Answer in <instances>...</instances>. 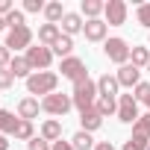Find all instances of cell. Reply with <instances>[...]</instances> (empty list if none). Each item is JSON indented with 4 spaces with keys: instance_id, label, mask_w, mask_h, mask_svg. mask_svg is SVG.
Instances as JSON below:
<instances>
[{
    "instance_id": "obj_1",
    "label": "cell",
    "mask_w": 150,
    "mask_h": 150,
    "mask_svg": "<svg viewBox=\"0 0 150 150\" xmlns=\"http://www.w3.org/2000/svg\"><path fill=\"white\" fill-rule=\"evenodd\" d=\"M56 86H59V74H53V71H35L27 80V91L30 94H41V97L53 94Z\"/></svg>"
},
{
    "instance_id": "obj_2",
    "label": "cell",
    "mask_w": 150,
    "mask_h": 150,
    "mask_svg": "<svg viewBox=\"0 0 150 150\" xmlns=\"http://www.w3.org/2000/svg\"><path fill=\"white\" fill-rule=\"evenodd\" d=\"M97 83L94 80H86V83H77L74 86V91H71V97H74V106H77L80 112H86V109H94V103H97Z\"/></svg>"
},
{
    "instance_id": "obj_3",
    "label": "cell",
    "mask_w": 150,
    "mask_h": 150,
    "mask_svg": "<svg viewBox=\"0 0 150 150\" xmlns=\"http://www.w3.org/2000/svg\"><path fill=\"white\" fill-rule=\"evenodd\" d=\"M71 106H74V97H71V94H59V91H53V94L41 97V109H44L47 115H53V118L68 115Z\"/></svg>"
},
{
    "instance_id": "obj_4",
    "label": "cell",
    "mask_w": 150,
    "mask_h": 150,
    "mask_svg": "<svg viewBox=\"0 0 150 150\" xmlns=\"http://www.w3.org/2000/svg\"><path fill=\"white\" fill-rule=\"evenodd\" d=\"M59 71H62V77H65V80H71L74 86H77V83H86V80H88L86 62H83V59H77V56H68V59H62Z\"/></svg>"
},
{
    "instance_id": "obj_5",
    "label": "cell",
    "mask_w": 150,
    "mask_h": 150,
    "mask_svg": "<svg viewBox=\"0 0 150 150\" xmlns=\"http://www.w3.org/2000/svg\"><path fill=\"white\" fill-rule=\"evenodd\" d=\"M129 50H132V47H129L124 38H106V44H103L106 59L115 62V65H127V62H129Z\"/></svg>"
},
{
    "instance_id": "obj_6",
    "label": "cell",
    "mask_w": 150,
    "mask_h": 150,
    "mask_svg": "<svg viewBox=\"0 0 150 150\" xmlns=\"http://www.w3.org/2000/svg\"><path fill=\"white\" fill-rule=\"evenodd\" d=\"M6 47H9V50H30V47H33V30H30L27 24L9 30V35H6Z\"/></svg>"
},
{
    "instance_id": "obj_7",
    "label": "cell",
    "mask_w": 150,
    "mask_h": 150,
    "mask_svg": "<svg viewBox=\"0 0 150 150\" xmlns=\"http://www.w3.org/2000/svg\"><path fill=\"white\" fill-rule=\"evenodd\" d=\"M27 62L33 65V71H47V68H50V62H53V50H50V47H44V44L30 47V50H27Z\"/></svg>"
},
{
    "instance_id": "obj_8",
    "label": "cell",
    "mask_w": 150,
    "mask_h": 150,
    "mask_svg": "<svg viewBox=\"0 0 150 150\" xmlns=\"http://www.w3.org/2000/svg\"><path fill=\"white\" fill-rule=\"evenodd\" d=\"M118 118L124 121V124H135L141 115H138V100L132 97V94H121L118 97Z\"/></svg>"
},
{
    "instance_id": "obj_9",
    "label": "cell",
    "mask_w": 150,
    "mask_h": 150,
    "mask_svg": "<svg viewBox=\"0 0 150 150\" xmlns=\"http://www.w3.org/2000/svg\"><path fill=\"white\" fill-rule=\"evenodd\" d=\"M129 141H135V147H141V150L150 147V112L141 115V118L132 124V138H129Z\"/></svg>"
},
{
    "instance_id": "obj_10",
    "label": "cell",
    "mask_w": 150,
    "mask_h": 150,
    "mask_svg": "<svg viewBox=\"0 0 150 150\" xmlns=\"http://www.w3.org/2000/svg\"><path fill=\"white\" fill-rule=\"evenodd\" d=\"M103 15H106L109 27H121V24H127V3H124V0H109Z\"/></svg>"
},
{
    "instance_id": "obj_11",
    "label": "cell",
    "mask_w": 150,
    "mask_h": 150,
    "mask_svg": "<svg viewBox=\"0 0 150 150\" xmlns=\"http://www.w3.org/2000/svg\"><path fill=\"white\" fill-rule=\"evenodd\" d=\"M118 86H124V88H135L138 83H141V71L132 65V62H127V65H121L118 68Z\"/></svg>"
},
{
    "instance_id": "obj_12",
    "label": "cell",
    "mask_w": 150,
    "mask_h": 150,
    "mask_svg": "<svg viewBox=\"0 0 150 150\" xmlns=\"http://www.w3.org/2000/svg\"><path fill=\"white\" fill-rule=\"evenodd\" d=\"M106 21H100V18H94V21H86V27H83V33H86V38L88 41H103L106 38Z\"/></svg>"
},
{
    "instance_id": "obj_13",
    "label": "cell",
    "mask_w": 150,
    "mask_h": 150,
    "mask_svg": "<svg viewBox=\"0 0 150 150\" xmlns=\"http://www.w3.org/2000/svg\"><path fill=\"white\" fill-rule=\"evenodd\" d=\"M38 109H41L38 97H24L18 103V118L21 121H33V118H38Z\"/></svg>"
},
{
    "instance_id": "obj_14",
    "label": "cell",
    "mask_w": 150,
    "mask_h": 150,
    "mask_svg": "<svg viewBox=\"0 0 150 150\" xmlns=\"http://www.w3.org/2000/svg\"><path fill=\"white\" fill-rule=\"evenodd\" d=\"M59 35H62L59 24H41L38 27V44H44V47H53Z\"/></svg>"
},
{
    "instance_id": "obj_15",
    "label": "cell",
    "mask_w": 150,
    "mask_h": 150,
    "mask_svg": "<svg viewBox=\"0 0 150 150\" xmlns=\"http://www.w3.org/2000/svg\"><path fill=\"white\" fill-rule=\"evenodd\" d=\"M80 124H83V129H86V132H94V129H100L103 115H100L97 109H86V112H80Z\"/></svg>"
},
{
    "instance_id": "obj_16",
    "label": "cell",
    "mask_w": 150,
    "mask_h": 150,
    "mask_svg": "<svg viewBox=\"0 0 150 150\" xmlns=\"http://www.w3.org/2000/svg\"><path fill=\"white\" fill-rule=\"evenodd\" d=\"M83 15L80 12H68L65 18H62V33L65 35H74V33H83Z\"/></svg>"
},
{
    "instance_id": "obj_17",
    "label": "cell",
    "mask_w": 150,
    "mask_h": 150,
    "mask_svg": "<svg viewBox=\"0 0 150 150\" xmlns=\"http://www.w3.org/2000/svg\"><path fill=\"white\" fill-rule=\"evenodd\" d=\"M118 77H112V74H103V77L97 80V91H100V97H115L118 94Z\"/></svg>"
},
{
    "instance_id": "obj_18",
    "label": "cell",
    "mask_w": 150,
    "mask_h": 150,
    "mask_svg": "<svg viewBox=\"0 0 150 150\" xmlns=\"http://www.w3.org/2000/svg\"><path fill=\"white\" fill-rule=\"evenodd\" d=\"M9 71L15 74V80H18V77H24V80L33 77V65L27 62V56H15V59L9 62Z\"/></svg>"
},
{
    "instance_id": "obj_19",
    "label": "cell",
    "mask_w": 150,
    "mask_h": 150,
    "mask_svg": "<svg viewBox=\"0 0 150 150\" xmlns=\"http://www.w3.org/2000/svg\"><path fill=\"white\" fill-rule=\"evenodd\" d=\"M41 138H44V141H53V144H56V141L62 138V124H59L56 118L44 121V124H41Z\"/></svg>"
},
{
    "instance_id": "obj_20",
    "label": "cell",
    "mask_w": 150,
    "mask_h": 150,
    "mask_svg": "<svg viewBox=\"0 0 150 150\" xmlns=\"http://www.w3.org/2000/svg\"><path fill=\"white\" fill-rule=\"evenodd\" d=\"M65 15H68V12H65V6L59 3V0H53V3L44 6V18H47V24H59Z\"/></svg>"
},
{
    "instance_id": "obj_21",
    "label": "cell",
    "mask_w": 150,
    "mask_h": 150,
    "mask_svg": "<svg viewBox=\"0 0 150 150\" xmlns=\"http://www.w3.org/2000/svg\"><path fill=\"white\" fill-rule=\"evenodd\" d=\"M50 50H53V53H56V56H62V59H68V56H71V50H74V38H71V35H65V33H62V35H59V38H56V44H53V47H50Z\"/></svg>"
},
{
    "instance_id": "obj_22",
    "label": "cell",
    "mask_w": 150,
    "mask_h": 150,
    "mask_svg": "<svg viewBox=\"0 0 150 150\" xmlns=\"http://www.w3.org/2000/svg\"><path fill=\"white\" fill-rule=\"evenodd\" d=\"M129 62L141 71V68H147L150 65V47H132L129 50Z\"/></svg>"
},
{
    "instance_id": "obj_23",
    "label": "cell",
    "mask_w": 150,
    "mask_h": 150,
    "mask_svg": "<svg viewBox=\"0 0 150 150\" xmlns=\"http://www.w3.org/2000/svg\"><path fill=\"white\" fill-rule=\"evenodd\" d=\"M71 144H74V150H94V138H91V132H86V129H80L77 135H74Z\"/></svg>"
},
{
    "instance_id": "obj_24",
    "label": "cell",
    "mask_w": 150,
    "mask_h": 150,
    "mask_svg": "<svg viewBox=\"0 0 150 150\" xmlns=\"http://www.w3.org/2000/svg\"><path fill=\"white\" fill-rule=\"evenodd\" d=\"M18 121L21 118H15L12 112H6V109H0V132H15V127H18Z\"/></svg>"
},
{
    "instance_id": "obj_25",
    "label": "cell",
    "mask_w": 150,
    "mask_h": 150,
    "mask_svg": "<svg viewBox=\"0 0 150 150\" xmlns=\"http://www.w3.org/2000/svg\"><path fill=\"white\" fill-rule=\"evenodd\" d=\"M94 109H97V112L106 118V115H115V112H118V103H115V97H97Z\"/></svg>"
},
{
    "instance_id": "obj_26",
    "label": "cell",
    "mask_w": 150,
    "mask_h": 150,
    "mask_svg": "<svg viewBox=\"0 0 150 150\" xmlns=\"http://www.w3.org/2000/svg\"><path fill=\"white\" fill-rule=\"evenodd\" d=\"M18 141H33L35 135H33V121H18V127H15V132H12Z\"/></svg>"
},
{
    "instance_id": "obj_27",
    "label": "cell",
    "mask_w": 150,
    "mask_h": 150,
    "mask_svg": "<svg viewBox=\"0 0 150 150\" xmlns=\"http://www.w3.org/2000/svg\"><path fill=\"white\" fill-rule=\"evenodd\" d=\"M103 9H106V3H100V0H83V15H88V21H94Z\"/></svg>"
},
{
    "instance_id": "obj_28",
    "label": "cell",
    "mask_w": 150,
    "mask_h": 150,
    "mask_svg": "<svg viewBox=\"0 0 150 150\" xmlns=\"http://www.w3.org/2000/svg\"><path fill=\"white\" fill-rule=\"evenodd\" d=\"M135 18H138V24H141V27H147V30H150V3H141V6L135 9Z\"/></svg>"
},
{
    "instance_id": "obj_29",
    "label": "cell",
    "mask_w": 150,
    "mask_h": 150,
    "mask_svg": "<svg viewBox=\"0 0 150 150\" xmlns=\"http://www.w3.org/2000/svg\"><path fill=\"white\" fill-rule=\"evenodd\" d=\"M6 27H9V30H15V27H24V12H21V9L9 12V15H6Z\"/></svg>"
},
{
    "instance_id": "obj_30",
    "label": "cell",
    "mask_w": 150,
    "mask_h": 150,
    "mask_svg": "<svg viewBox=\"0 0 150 150\" xmlns=\"http://www.w3.org/2000/svg\"><path fill=\"white\" fill-rule=\"evenodd\" d=\"M15 86V74L9 68H0V88H12Z\"/></svg>"
},
{
    "instance_id": "obj_31",
    "label": "cell",
    "mask_w": 150,
    "mask_h": 150,
    "mask_svg": "<svg viewBox=\"0 0 150 150\" xmlns=\"http://www.w3.org/2000/svg\"><path fill=\"white\" fill-rule=\"evenodd\" d=\"M27 150H53V144H50V141H44V138L38 135V138L27 141Z\"/></svg>"
},
{
    "instance_id": "obj_32",
    "label": "cell",
    "mask_w": 150,
    "mask_h": 150,
    "mask_svg": "<svg viewBox=\"0 0 150 150\" xmlns=\"http://www.w3.org/2000/svg\"><path fill=\"white\" fill-rule=\"evenodd\" d=\"M132 97L144 103V100L150 97V83H138V86H135V94H132Z\"/></svg>"
},
{
    "instance_id": "obj_33",
    "label": "cell",
    "mask_w": 150,
    "mask_h": 150,
    "mask_svg": "<svg viewBox=\"0 0 150 150\" xmlns=\"http://www.w3.org/2000/svg\"><path fill=\"white\" fill-rule=\"evenodd\" d=\"M44 0H24V12H44Z\"/></svg>"
},
{
    "instance_id": "obj_34",
    "label": "cell",
    "mask_w": 150,
    "mask_h": 150,
    "mask_svg": "<svg viewBox=\"0 0 150 150\" xmlns=\"http://www.w3.org/2000/svg\"><path fill=\"white\" fill-rule=\"evenodd\" d=\"M9 53H12V50H9L6 44H0V68H9V62H12Z\"/></svg>"
},
{
    "instance_id": "obj_35",
    "label": "cell",
    "mask_w": 150,
    "mask_h": 150,
    "mask_svg": "<svg viewBox=\"0 0 150 150\" xmlns=\"http://www.w3.org/2000/svg\"><path fill=\"white\" fill-rule=\"evenodd\" d=\"M9 12H15V6H12V0H0V15H9Z\"/></svg>"
},
{
    "instance_id": "obj_36",
    "label": "cell",
    "mask_w": 150,
    "mask_h": 150,
    "mask_svg": "<svg viewBox=\"0 0 150 150\" xmlns=\"http://www.w3.org/2000/svg\"><path fill=\"white\" fill-rule=\"evenodd\" d=\"M53 150H74V144H71V141H62V138H59V141L53 144Z\"/></svg>"
},
{
    "instance_id": "obj_37",
    "label": "cell",
    "mask_w": 150,
    "mask_h": 150,
    "mask_svg": "<svg viewBox=\"0 0 150 150\" xmlns=\"http://www.w3.org/2000/svg\"><path fill=\"white\" fill-rule=\"evenodd\" d=\"M94 150H115V147H112V141H100V144H94Z\"/></svg>"
},
{
    "instance_id": "obj_38",
    "label": "cell",
    "mask_w": 150,
    "mask_h": 150,
    "mask_svg": "<svg viewBox=\"0 0 150 150\" xmlns=\"http://www.w3.org/2000/svg\"><path fill=\"white\" fill-rule=\"evenodd\" d=\"M121 150H141V147H135V141H124V147Z\"/></svg>"
},
{
    "instance_id": "obj_39",
    "label": "cell",
    "mask_w": 150,
    "mask_h": 150,
    "mask_svg": "<svg viewBox=\"0 0 150 150\" xmlns=\"http://www.w3.org/2000/svg\"><path fill=\"white\" fill-rule=\"evenodd\" d=\"M0 150H9V141H6V135L0 132Z\"/></svg>"
},
{
    "instance_id": "obj_40",
    "label": "cell",
    "mask_w": 150,
    "mask_h": 150,
    "mask_svg": "<svg viewBox=\"0 0 150 150\" xmlns=\"http://www.w3.org/2000/svg\"><path fill=\"white\" fill-rule=\"evenodd\" d=\"M0 30H6V18L3 15H0Z\"/></svg>"
},
{
    "instance_id": "obj_41",
    "label": "cell",
    "mask_w": 150,
    "mask_h": 150,
    "mask_svg": "<svg viewBox=\"0 0 150 150\" xmlns=\"http://www.w3.org/2000/svg\"><path fill=\"white\" fill-rule=\"evenodd\" d=\"M144 103H147V109H150V97H147V100H144Z\"/></svg>"
},
{
    "instance_id": "obj_42",
    "label": "cell",
    "mask_w": 150,
    "mask_h": 150,
    "mask_svg": "<svg viewBox=\"0 0 150 150\" xmlns=\"http://www.w3.org/2000/svg\"><path fill=\"white\" fill-rule=\"evenodd\" d=\"M147 71H150V65H147Z\"/></svg>"
},
{
    "instance_id": "obj_43",
    "label": "cell",
    "mask_w": 150,
    "mask_h": 150,
    "mask_svg": "<svg viewBox=\"0 0 150 150\" xmlns=\"http://www.w3.org/2000/svg\"><path fill=\"white\" fill-rule=\"evenodd\" d=\"M147 150H150V147H147Z\"/></svg>"
}]
</instances>
